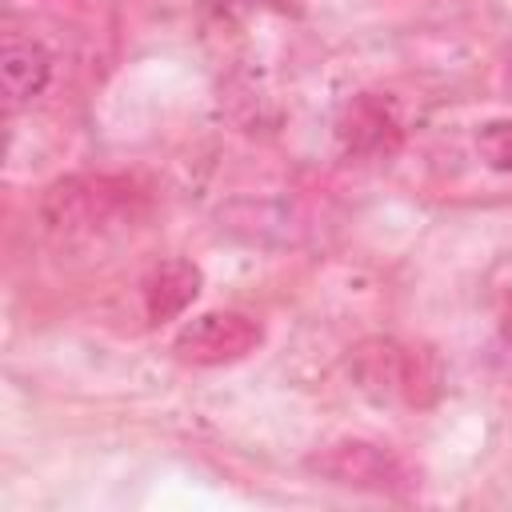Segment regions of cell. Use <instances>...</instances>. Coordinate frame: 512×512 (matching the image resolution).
<instances>
[{
    "label": "cell",
    "instance_id": "1",
    "mask_svg": "<svg viewBox=\"0 0 512 512\" xmlns=\"http://www.w3.org/2000/svg\"><path fill=\"white\" fill-rule=\"evenodd\" d=\"M308 472L328 480V484H340L352 492H376V496H400L416 484L408 464L388 444L356 440V436L316 448L308 456Z\"/></svg>",
    "mask_w": 512,
    "mask_h": 512
},
{
    "label": "cell",
    "instance_id": "2",
    "mask_svg": "<svg viewBox=\"0 0 512 512\" xmlns=\"http://www.w3.org/2000/svg\"><path fill=\"white\" fill-rule=\"evenodd\" d=\"M352 372L364 392H376L380 400H404V404H428L440 380L436 360L424 348H408L396 340L360 344L352 356Z\"/></svg>",
    "mask_w": 512,
    "mask_h": 512
},
{
    "label": "cell",
    "instance_id": "3",
    "mask_svg": "<svg viewBox=\"0 0 512 512\" xmlns=\"http://www.w3.org/2000/svg\"><path fill=\"white\" fill-rule=\"evenodd\" d=\"M132 204V188L112 176H68L44 192V220L56 232H96Z\"/></svg>",
    "mask_w": 512,
    "mask_h": 512
},
{
    "label": "cell",
    "instance_id": "4",
    "mask_svg": "<svg viewBox=\"0 0 512 512\" xmlns=\"http://www.w3.org/2000/svg\"><path fill=\"white\" fill-rule=\"evenodd\" d=\"M260 340H264V328H260L256 316L236 312V308H216V312L192 316V320L176 332L172 352H176L184 364L220 368V364H236V360H244L248 352H256Z\"/></svg>",
    "mask_w": 512,
    "mask_h": 512
},
{
    "label": "cell",
    "instance_id": "5",
    "mask_svg": "<svg viewBox=\"0 0 512 512\" xmlns=\"http://www.w3.org/2000/svg\"><path fill=\"white\" fill-rule=\"evenodd\" d=\"M336 132H340V144H344L348 152H356V156H376V152H392V148H396V140H400V120H396V112H392L388 100L364 92V96H356V100L344 104Z\"/></svg>",
    "mask_w": 512,
    "mask_h": 512
},
{
    "label": "cell",
    "instance_id": "6",
    "mask_svg": "<svg viewBox=\"0 0 512 512\" xmlns=\"http://www.w3.org/2000/svg\"><path fill=\"white\" fill-rule=\"evenodd\" d=\"M0 80H4V100L8 108H20L28 100H36L48 80H52V56L40 40L8 32L0 44Z\"/></svg>",
    "mask_w": 512,
    "mask_h": 512
},
{
    "label": "cell",
    "instance_id": "7",
    "mask_svg": "<svg viewBox=\"0 0 512 512\" xmlns=\"http://www.w3.org/2000/svg\"><path fill=\"white\" fill-rule=\"evenodd\" d=\"M200 268L192 260H168L144 280V312L152 324L176 320L200 296Z\"/></svg>",
    "mask_w": 512,
    "mask_h": 512
},
{
    "label": "cell",
    "instance_id": "8",
    "mask_svg": "<svg viewBox=\"0 0 512 512\" xmlns=\"http://www.w3.org/2000/svg\"><path fill=\"white\" fill-rule=\"evenodd\" d=\"M476 144H480V156H484L492 168L512 172V120H492V124H484L480 136H476Z\"/></svg>",
    "mask_w": 512,
    "mask_h": 512
},
{
    "label": "cell",
    "instance_id": "9",
    "mask_svg": "<svg viewBox=\"0 0 512 512\" xmlns=\"http://www.w3.org/2000/svg\"><path fill=\"white\" fill-rule=\"evenodd\" d=\"M500 328H504V340L512 344V304H508V312H504V320H500Z\"/></svg>",
    "mask_w": 512,
    "mask_h": 512
},
{
    "label": "cell",
    "instance_id": "10",
    "mask_svg": "<svg viewBox=\"0 0 512 512\" xmlns=\"http://www.w3.org/2000/svg\"><path fill=\"white\" fill-rule=\"evenodd\" d=\"M508 84H512V52H508Z\"/></svg>",
    "mask_w": 512,
    "mask_h": 512
}]
</instances>
